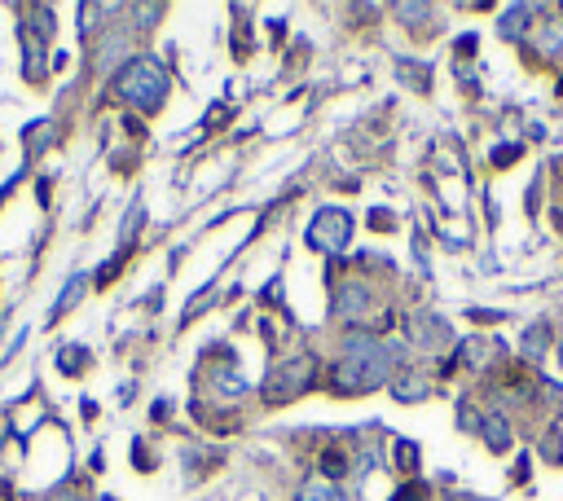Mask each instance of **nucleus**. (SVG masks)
<instances>
[{
    "mask_svg": "<svg viewBox=\"0 0 563 501\" xmlns=\"http://www.w3.org/2000/svg\"><path fill=\"white\" fill-rule=\"evenodd\" d=\"M396 361V348L383 339H370V334H357V339L344 343V356L335 365V392L344 396H361V392H374V387L388 378Z\"/></svg>",
    "mask_w": 563,
    "mask_h": 501,
    "instance_id": "nucleus-1",
    "label": "nucleus"
},
{
    "mask_svg": "<svg viewBox=\"0 0 563 501\" xmlns=\"http://www.w3.org/2000/svg\"><path fill=\"white\" fill-rule=\"evenodd\" d=\"M115 93L124 97L128 106H141V110H159L163 106V93H168V75L154 58H137L119 71L115 80Z\"/></svg>",
    "mask_w": 563,
    "mask_h": 501,
    "instance_id": "nucleus-2",
    "label": "nucleus"
},
{
    "mask_svg": "<svg viewBox=\"0 0 563 501\" xmlns=\"http://www.w3.org/2000/svg\"><path fill=\"white\" fill-rule=\"evenodd\" d=\"M313 374H317V361H313V356H295V361L278 365V370L269 374V383H264V400H269V405L295 400L300 392H308V387H313Z\"/></svg>",
    "mask_w": 563,
    "mask_h": 501,
    "instance_id": "nucleus-3",
    "label": "nucleus"
},
{
    "mask_svg": "<svg viewBox=\"0 0 563 501\" xmlns=\"http://www.w3.org/2000/svg\"><path fill=\"white\" fill-rule=\"evenodd\" d=\"M308 242H313L317 251L339 255L352 242V216L348 211H339V207H322L313 216V225H308Z\"/></svg>",
    "mask_w": 563,
    "mask_h": 501,
    "instance_id": "nucleus-4",
    "label": "nucleus"
},
{
    "mask_svg": "<svg viewBox=\"0 0 563 501\" xmlns=\"http://www.w3.org/2000/svg\"><path fill=\"white\" fill-rule=\"evenodd\" d=\"M370 308V286L366 282H348L344 291L335 295V313L339 317H361Z\"/></svg>",
    "mask_w": 563,
    "mask_h": 501,
    "instance_id": "nucleus-5",
    "label": "nucleus"
},
{
    "mask_svg": "<svg viewBox=\"0 0 563 501\" xmlns=\"http://www.w3.org/2000/svg\"><path fill=\"white\" fill-rule=\"evenodd\" d=\"M392 396L405 400V405H410V400H423L427 396V378L418 374V370H401V374L392 378Z\"/></svg>",
    "mask_w": 563,
    "mask_h": 501,
    "instance_id": "nucleus-6",
    "label": "nucleus"
},
{
    "mask_svg": "<svg viewBox=\"0 0 563 501\" xmlns=\"http://www.w3.org/2000/svg\"><path fill=\"white\" fill-rule=\"evenodd\" d=\"M484 440H489L493 453H506V449H511V427H506L502 414H489V418H484Z\"/></svg>",
    "mask_w": 563,
    "mask_h": 501,
    "instance_id": "nucleus-7",
    "label": "nucleus"
},
{
    "mask_svg": "<svg viewBox=\"0 0 563 501\" xmlns=\"http://www.w3.org/2000/svg\"><path fill=\"white\" fill-rule=\"evenodd\" d=\"M295 501H344L339 497V488L335 484H326V480H308L300 493H295Z\"/></svg>",
    "mask_w": 563,
    "mask_h": 501,
    "instance_id": "nucleus-8",
    "label": "nucleus"
},
{
    "mask_svg": "<svg viewBox=\"0 0 563 501\" xmlns=\"http://www.w3.org/2000/svg\"><path fill=\"white\" fill-rule=\"evenodd\" d=\"M542 352H546V326H533V334H524V356L537 361Z\"/></svg>",
    "mask_w": 563,
    "mask_h": 501,
    "instance_id": "nucleus-9",
    "label": "nucleus"
},
{
    "mask_svg": "<svg viewBox=\"0 0 563 501\" xmlns=\"http://www.w3.org/2000/svg\"><path fill=\"white\" fill-rule=\"evenodd\" d=\"M80 291H84V277H75V282L62 291V299H58V313H66V308H75V299H80Z\"/></svg>",
    "mask_w": 563,
    "mask_h": 501,
    "instance_id": "nucleus-10",
    "label": "nucleus"
},
{
    "mask_svg": "<svg viewBox=\"0 0 563 501\" xmlns=\"http://www.w3.org/2000/svg\"><path fill=\"white\" fill-rule=\"evenodd\" d=\"M396 462H401L405 471H414V466H418V453H414V444H410V440L396 444Z\"/></svg>",
    "mask_w": 563,
    "mask_h": 501,
    "instance_id": "nucleus-11",
    "label": "nucleus"
},
{
    "mask_svg": "<svg viewBox=\"0 0 563 501\" xmlns=\"http://www.w3.org/2000/svg\"><path fill=\"white\" fill-rule=\"evenodd\" d=\"M511 159H520V146H498L493 150V163L498 167H511Z\"/></svg>",
    "mask_w": 563,
    "mask_h": 501,
    "instance_id": "nucleus-12",
    "label": "nucleus"
},
{
    "mask_svg": "<svg viewBox=\"0 0 563 501\" xmlns=\"http://www.w3.org/2000/svg\"><path fill=\"white\" fill-rule=\"evenodd\" d=\"M392 501H427V488L423 484H410V488H401Z\"/></svg>",
    "mask_w": 563,
    "mask_h": 501,
    "instance_id": "nucleus-13",
    "label": "nucleus"
},
{
    "mask_svg": "<svg viewBox=\"0 0 563 501\" xmlns=\"http://www.w3.org/2000/svg\"><path fill=\"white\" fill-rule=\"evenodd\" d=\"M396 18H427V5H396Z\"/></svg>",
    "mask_w": 563,
    "mask_h": 501,
    "instance_id": "nucleus-14",
    "label": "nucleus"
},
{
    "mask_svg": "<svg viewBox=\"0 0 563 501\" xmlns=\"http://www.w3.org/2000/svg\"><path fill=\"white\" fill-rule=\"evenodd\" d=\"M546 444H550L546 458H550V462H559V458H563V453H559V431H550V440H546Z\"/></svg>",
    "mask_w": 563,
    "mask_h": 501,
    "instance_id": "nucleus-15",
    "label": "nucleus"
},
{
    "mask_svg": "<svg viewBox=\"0 0 563 501\" xmlns=\"http://www.w3.org/2000/svg\"><path fill=\"white\" fill-rule=\"evenodd\" d=\"M374 229H392V216H388V211H374Z\"/></svg>",
    "mask_w": 563,
    "mask_h": 501,
    "instance_id": "nucleus-16",
    "label": "nucleus"
},
{
    "mask_svg": "<svg viewBox=\"0 0 563 501\" xmlns=\"http://www.w3.org/2000/svg\"><path fill=\"white\" fill-rule=\"evenodd\" d=\"M58 501H80V497H58Z\"/></svg>",
    "mask_w": 563,
    "mask_h": 501,
    "instance_id": "nucleus-17",
    "label": "nucleus"
},
{
    "mask_svg": "<svg viewBox=\"0 0 563 501\" xmlns=\"http://www.w3.org/2000/svg\"><path fill=\"white\" fill-rule=\"evenodd\" d=\"M559 361H563V339H559Z\"/></svg>",
    "mask_w": 563,
    "mask_h": 501,
    "instance_id": "nucleus-18",
    "label": "nucleus"
}]
</instances>
